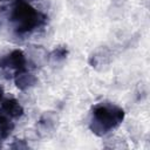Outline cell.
<instances>
[{
	"label": "cell",
	"mask_w": 150,
	"mask_h": 150,
	"mask_svg": "<svg viewBox=\"0 0 150 150\" xmlns=\"http://www.w3.org/2000/svg\"><path fill=\"white\" fill-rule=\"evenodd\" d=\"M46 16L26 0H15L8 11V22L14 33L25 35L42 26Z\"/></svg>",
	"instance_id": "cell-1"
},
{
	"label": "cell",
	"mask_w": 150,
	"mask_h": 150,
	"mask_svg": "<svg viewBox=\"0 0 150 150\" xmlns=\"http://www.w3.org/2000/svg\"><path fill=\"white\" fill-rule=\"evenodd\" d=\"M124 118V110L109 102L97 103L91 109L89 128L97 136H104L116 129Z\"/></svg>",
	"instance_id": "cell-2"
},
{
	"label": "cell",
	"mask_w": 150,
	"mask_h": 150,
	"mask_svg": "<svg viewBox=\"0 0 150 150\" xmlns=\"http://www.w3.org/2000/svg\"><path fill=\"white\" fill-rule=\"evenodd\" d=\"M27 60L22 50L14 49L0 59V68H8L14 71V76L27 70Z\"/></svg>",
	"instance_id": "cell-3"
},
{
	"label": "cell",
	"mask_w": 150,
	"mask_h": 150,
	"mask_svg": "<svg viewBox=\"0 0 150 150\" xmlns=\"http://www.w3.org/2000/svg\"><path fill=\"white\" fill-rule=\"evenodd\" d=\"M0 108L5 112H7L9 116H12L14 120L20 118L23 115V108L21 107L19 101H16L15 98H5L1 102Z\"/></svg>",
	"instance_id": "cell-4"
},
{
	"label": "cell",
	"mask_w": 150,
	"mask_h": 150,
	"mask_svg": "<svg viewBox=\"0 0 150 150\" xmlns=\"http://www.w3.org/2000/svg\"><path fill=\"white\" fill-rule=\"evenodd\" d=\"M35 82H36V77L33 74L28 73L27 70L15 75V84H16L18 88H20L22 90L32 87Z\"/></svg>",
	"instance_id": "cell-5"
},
{
	"label": "cell",
	"mask_w": 150,
	"mask_h": 150,
	"mask_svg": "<svg viewBox=\"0 0 150 150\" xmlns=\"http://www.w3.org/2000/svg\"><path fill=\"white\" fill-rule=\"evenodd\" d=\"M2 95H4V88L0 86V101H1V98H2Z\"/></svg>",
	"instance_id": "cell-6"
},
{
	"label": "cell",
	"mask_w": 150,
	"mask_h": 150,
	"mask_svg": "<svg viewBox=\"0 0 150 150\" xmlns=\"http://www.w3.org/2000/svg\"><path fill=\"white\" fill-rule=\"evenodd\" d=\"M1 1H11V0H1Z\"/></svg>",
	"instance_id": "cell-7"
},
{
	"label": "cell",
	"mask_w": 150,
	"mask_h": 150,
	"mask_svg": "<svg viewBox=\"0 0 150 150\" xmlns=\"http://www.w3.org/2000/svg\"><path fill=\"white\" fill-rule=\"evenodd\" d=\"M0 141H1V136H0Z\"/></svg>",
	"instance_id": "cell-8"
}]
</instances>
